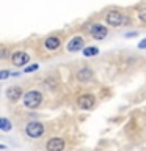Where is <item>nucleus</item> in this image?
<instances>
[{"label": "nucleus", "instance_id": "19", "mask_svg": "<svg viewBox=\"0 0 146 151\" xmlns=\"http://www.w3.org/2000/svg\"><path fill=\"white\" fill-rule=\"evenodd\" d=\"M6 57H8V50L3 47V49H2V58H6Z\"/></svg>", "mask_w": 146, "mask_h": 151}, {"label": "nucleus", "instance_id": "2", "mask_svg": "<svg viewBox=\"0 0 146 151\" xmlns=\"http://www.w3.org/2000/svg\"><path fill=\"white\" fill-rule=\"evenodd\" d=\"M22 104L27 109H31V110L41 107V104H42V93L38 91V90H30V91H27L22 96Z\"/></svg>", "mask_w": 146, "mask_h": 151}, {"label": "nucleus", "instance_id": "4", "mask_svg": "<svg viewBox=\"0 0 146 151\" xmlns=\"http://www.w3.org/2000/svg\"><path fill=\"white\" fill-rule=\"evenodd\" d=\"M9 58H11V63L16 66V68H22V66H25L28 61H30V55L24 50H16L14 54H11Z\"/></svg>", "mask_w": 146, "mask_h": 151}, {"label": "nucleus", "instance_id": "5", "mask_svg": "<svg viewBox=\"0 0 146 151\" xmlns=\"http://www.w3.org/2000/svg\"><path fill=\"white\" fill-rule=\"evenodd\" d=\"M66 142L61 137H52L46 142V151H64Z\"/></svg>", "mask_w": 146, "mask_h": 151}, {"label": "nucleus", "instance_id": "16", "mask_svg": "<svg viewBox=\"0 0 146 151\" xmlns=\"http://www.w3.org/2000/svg\"><path fill=\"white\" fill-rule=\"evenodd\" d=\"M9 76H11V73H9L8 69H3L2 73H0V80H6Z\"/></svg>", "mask_w": 146, "mask_h": 151}, {"label": "nucleus", "instance_id": "13", "mask_svg": "<svg viewBox=\"0 0 146 151\" xmlns=\"http://www.w3.org/2000/svg\"><path fill=\"white\" fill-rule=\"evenodd\" d=\"M0 129L2 131H5V132H8V131H11V121L8 120V118H2L0 120Z\"/></svg>", "mask_w": 146, "mask_h": 151}, {"label": "nucleus", "instance_id": "15", "mask_svg": "<svg viewBox=\"0 0 146 151\" xmlns=\"http://www.w3.org/2000/svg\"><path fill=\"white\" fill-rule=\"evenodd\" d=\"M38 68H39V65H38V63H35V65H28V66H25V68H24V73H25V74L33 73V71H36Z\"/></svg>", "mask_w": 146, "mask_h": 151}, {"label": "nucleus", "instance_id": "12", "mask_svg": "<svg viewBox=\"0 0 146 151\" xmlns=\"http://www.w3.org/2000/svg\"><path fill=\"white\" fill-rule=\"evenodd\" d=\"M82 54H83L85 57H94V55L99 54V49H97L96 46H88V47H83Z\"/></svg>", "mask_w": 146, "mask_h": 151}, {"label": "nucleus", "instance_id": "8", "mask_svg": "<svg viewBox=\"0 0 146 151\" xmlns=\"http://www.w3.org/2000/svg\"><path fill=\"white\" fill-rule=\"evenodd\" d=\"M75 79L79 80V82H89V80H93L94 79V73H93V69L91 68H80L77 73H75Z\"/></svg>", "mask_w": 146, "mask_h": 151}, {"label": "nucleus", "instance_id": "17", "mask_svg": "<svg viewBox=\"0 0 146 151\" xmlns=\"http://www.w3.org/2000/svg\"><path fill=\"white\" fill-rule=\"evenodd\" d=\"M138 49H141V50H145V49H146V38H145L143 41H140V42H138Z\"/></svg>", "mask_w": 146, "mask_h": 151}, {"label": "nucleus", "instance_id": "11", "mask_svg": "<svg viewBox=\"0 0 146 151\" xmlns=\"http://www.w3.org/2000/svg\"><path fill=\"white\" fill-rule=\"evenodd\" d=\"M44 46H46L47 50H57V49H58V47L61 46V40H60V38L57 36V35H50V36L46 38Z\"/></svg>", "mask_w": 146, "mask_h": 151}, {"label": "nucleus", "instance_id": "1", "mask_svg": "<svg viewBox=\"0 0 146 151\" xmlns=\"http://www.w3.org/2000/svg\"><path fill=\"white\" fill-rule=\"evenodd\" d=\"M105 22H107V25L118 28V27L130 24V19L127 16H124L121 11H118V9H110V11L105 14Z\"/></svg>", "mask_w": 146, "mask_h": 151}, {"label": "nucleus", "instance_id": "18", "mask_svg": "<svg viewBox=\"0 0 146 151\" xmlns=\"http://www.w3.org/2000/svg\"><path fill=\"white\" fill-rule=\"evenodd\" d=\"M132 36H138L137 32H130V33H126V38H132Z\"/></svg>", "mask_w": 146, "mask_h": 151}, {"label": "nucleus", "instance_id": "6", "mask_svg": "<svg viewBox=\"0 0 146 151\" xmlns=\"http://www.w3.org/2000/svg\"><path fill=\"white\" fill-rule=\"evenodd\" d=\"M107 33H108L107 27L102 25V24H99V22L91 24V27H89V35H91L94 40H99V41L104 40V38L107 36Z\"/></svg>", "mask_w": 146, "mask_h": 151}, {"label": "nucleus", "instance_id": "3", "mask_svg": "<svg viewBox=\"0 0 146 151\" xmlns=\"http://www.w3.org/2000/svg\"><path fill=\"white\" fill-rule=\"evenodd\" d=\"M25 132L31 139H38V137H41L44 134V124L41 121H30L25 126Z\"/></svg>", "mask_w": 146, "mask_h": 151}, {"label": "nucleus", "instance_id": "7", "mask_svg": "<svg viewBox=\"0 0 146 151\" xmlns=\"http://www.w3.org/2000/svg\"><path fill=\"white\" fill-rule=\"evenodd\" d=\"M94 102H96V99H94L93 94H82V96L77 98V106L82 109V110H89V109H93Z\"/></svg>", "mask_w": 146, "mask_h": 151}, {"label": "nucleus", "instance_id": "14", "mask_svg": "<svg viewBox=\"0 0 146 151\" xmlns=\"http://www.w3.org/2000/svg\"><path fill=\"white\" fill-rule=\"evenodd\" d=\"M137 16H138L140 22L146 24V6H145V8H141V9H138V13H137Z\"/></svg>", "mask_w": 146, "mask_h": 151}, {"label": "nucleus", "instance_id": "10", "mask_svg": "<svg viewBox=\"0 0 146 151\" xmlns=\"http://www.w3.org/2000/svg\"><path fill=\"white\" fill-rule=\"evenodd\" d=\"M5 94H6V98H8V101H13V102H16L19 101L22 96H24V93H22V88L21 87H8L6 88V91H5Z\"/></svg>", "mask_w": 146, "mask_h": 151}, {"label": "nucleus", "instance_id": "9", "mask_svg": "<svg viewBox=\"0 0 146 151\" xmlns=\"http://www.w3.org/2000/svg\"><path fill=\"white\" fill-rule=\"evenodd\" d=\"M83 47H85L83 38L82 36H74V38H71V41L68 42L66 49H68V52H79V50H83Z\"/></svg>", "mask_w": 146, "mask_h": 151}]
</instances>
